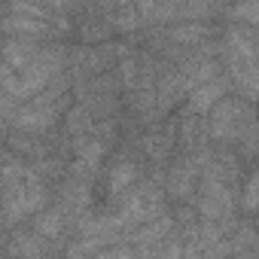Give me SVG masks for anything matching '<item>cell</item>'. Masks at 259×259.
Returning a JSON list of instances; mask_svg holds the SVG:
<instances>
[{"mask_svg":"<svg viewBox=\"0 0 259 259\" xmlns=\"http://www.w3.org/2000/svg\"><path fill=\"white\" fill-rule=\"evenodd\" d=\"M46 204V186L34 168L25 165H4L0 168V223L16 226L19 220L43 210Z\"/></svg>","mask_w":259,"mask_h":259,"instance_id":"obj_1","label":"cell"},{"mask_svg":"<svg viewBox=\"0 0 259 259\" xmlns=\"http://www.w3.org/2000/svg\"><path fill=\"white\" fill-rule=\"evenodd\" d=\"M61 64H64V52L58 46H40L37 55L22 67L0 64V89H4V95H10L13 101H28L55 73H61Z\"/></svg>","mask_w":259,"mask_h":259,"instance_id":"obj_2","label":"cell"},{"mask_svg":"<svg viewBox=\"0 0 259 259\" xmlns=\"http://www.w3.org/2000/svg\"><path fill=\"white\" fill-rule=\"evenodd\" d=\"M61 113H67V79L61 73H55L34 98L25 101V107L16 110L13 125L19 132L40 135V132H49Z\"/></svg>","mask_w":259,"mask_h":259,"instance_id":"obj_3","label":"cell"},{"mask_svg":"<svg viewBox=\"0 0 259 259\" xmlns=\"http://www.w3.org/2000/svg\"><path fill=\"white\" fill-rule=\"evenodd\" d=\"M210 119H207V135L220 144H238L241 132L253 122V113H250V104H241L235 98H220L210 110Z\"/></svg>","mask_w":259,"mask_h":259,"instance_id":"obj_4","label":"cell"},{"mask_svg":"<svg viewBox=\"0 0 259 259\" xmlns=\"http://www.w3.org/2000/svg\"><path fill=\"white\" fill-rule=\"evenodd\" d=\"M162 213V192L156 183H144L138 189H128L125 198H122V210H119V220L125 226V232H132L135 226L153 220Z\"/></svg>","mask_w":259,"mask_h":259,"instance_id":"obj_5","label":"cell"},{"mask_svg":"<svg viewBox=\"0 0 259 259\" xmlns=\"http://www.w3.org/2000/svg\"><path fill=\"white\" fill-rule=\"evenodd\" d=\"M198 210L207 223H220L229 226L232 223V210H235V198L229 192V186L220 177H204L201 183V198H198Z\"/></svg>","mask_w":259,"mask_h":259,"instance_id":"obj_6","label":"cell"},{"mask_svg":"<svg viewBox=\"0 0 259 259\" xmlns=\"http://www.w3.org/2000/svg\"><path fill=\"white\" fill-rule=\"evenodd\" d=\"M217 10H223V0H159L150 16L156 22H201Z\"/></svg>","mask_w":259,"mask_h":259,"instance_id":"obj_7","label":"cell"},{"mask_svg":"<svg viewBox=\"0 0 259 259\" xmlns=\"http://www.w3.org/2000/svg\"><path fill=\"white\" fill-rule=\"evenodd\" d=\"M186 79L180 70H165L156 82V113H168L174 110L183 98H186Z\"/></svg>","mask_w":259,"mask_h":259,"instance_id":"obj_8","label":"cell"},{"mask_svg":"<svg viewBox=\"0 0 259 259\" xmlns=\"http://www.w3.org/2000/svg\"><path fill=\"white\" fill-rule=\"evenodd\" d=\"M226 55L229 64H256V40L253 28H232L226 34Z\"/></svg>","mask_w":259,"mask_h":259,"instance_id":"obj_9","label":"cell"},{"mask_svg":"<svg viewBox=\"0 0 259 259\" xmlns=\"http://www.w3.org/2000/svg\"><path fill=\"white\" fill-rule=\"evenodd\" d=\"M195 180H198V165H195L192 156H183L171 168V174H168V192H171V198H177V201L189 198L192 189H195Z\"/></svg>","mask_w":259,"mask_h":259,"instance_id":"obj_10","label":"cell"},{"mask_svg":"<svg viewBox=\"0 0 259 259\" xmlns=\"http://www.w3.org/2000/svg\"><path fill=\"white\" fill-rule=\"evenodd\" d=\"M226 89H229V82H226L223 76H213V79H207V82L192 85V92H189V113L204 116V113L226 95Z\"/></svg>","mask_w":259,"mask_h":259,"instance_id":"obj_11","label":"cell"},{"mask_svg":"<svg viewBox=\"0 0 259 259\" xmlns=\"http://www.w3.org/2000/svg\"><path fill=\"white\" fill-rule=\"evenodd\" d=\"M4 31L10 37H28V40H37V37H52V28L46 19H31V16H16L10 13L4 19Z\"/></svg>","mask_w":259,"mask_h":259,"instance_id":"obj_12","label":"cell"},{"mask_svg":"<svg viewBox=\"0 0 259 259\" xmlns=\"http://www.w3.org/2000/svg\"><path fill=\"white\" fill-rule=\"evenodd\" d=\"M116 58V46L104 43L101 49H76L73 52V61L82 73H104Z\"/></svg>","mask_w":259,"mask_h":259,"instance_id":"obj_13","label":"cell"},{"mask_svg":"<svg viewBox=\"0 0 259 259\" xmlns=\"http://www.w3.org/2000/svg\"><path fill=\"white\" fill-rule=\"evenodd\" d=\"M135 180H138V165H135L132 159H119V162H113V168H110L107 192H110L113 198H119V195H125L128 189L135 186Z\"/></svg>","mask_w":259,"mask_h":259,"instance_id":"obj_14","label":"cell"},{"mask_svg":"<svg viewBox=\"0 0 259 259\" xmlns=\"http://www.w3.org/2000/svg\"><path fill=\"white\" fill-rule=\"evenodd\" d=\"M180 73H183L186 85L192 89V85H198V82H207V79L220 76V67H217V61H210V58H192V61H186V64L180 67Z\"/></svg>","mask_w":259,"mask_h":259,"instance_id":"obj_15","label":"cell"},{"mask_svg":"<svg viewBox=\"0 0 259 259\" xmlns=\"http://www.w3.org/2000/svg\"><path fill=\"white\" fill-rule=\"evenodd\" d=\"M64 223H67L64 207H52V210H43V213L37 217L34 232H37L40 238H58V235L64 232Z\"/></svg>","mask_w":259,"mask_h":259,"instance_id":"obj_16","label":"cell"},{"mask_svg":"<svg viewBox=\"0 0 259 259\" xmlns=\"http://www.w3.org/2000/svg\"><path fill=\"white\" fill-rule=\"evenodd\" d=\"M92 128H95V119H92V113H89V107H85V104H76V107H70V110H67V132H70L73 138L89 135Z\"/></svg>","mask_w":259,"mask_h":259,"instance_id":"obj_17","label":"cell"},{"mask_svg":"<svg viewBox=\"0 0 259 259\" xmlns=\"http://www.w3.org/2000/svg\"><path fill=\"white\" fill-rule=\"evenodd\" d=\"M229 67H232L235 85L244 92L247 101H253L256 98V64H229Z\"/></svg>","mask_w":259,"mask_h":259,"instance_id":"obj_18","label":"cell"},{"mask_svg":"<svg viewBox=\"0 0 259 259\" xmlns=\"http://www.w3.org/2000/svg\"><path fill=\"white\" fill-rule=\"evenodd\" d=\"M204 37H207V28L198 25V22H183V25L171 28V40L174 43H183V46H192V43H198Z\"/></svg>","mask_w":259,"mask_h":259,"instance_id":"obj_19","label":"cell"},{"mask_svg":"<svg viewBox=\"0 0 259 259\" xmlns=\"http://www.w3.org/2000/svg\"><path fill=\"white\" fill-rule=\"evenodd\" d=\"M10 253H25V256H37L43 253V244H40V235H19L13 244H10Z\"/></svg>","mask_w":259,"mask_h":259,"instance_id":"obj_20","label":"cell"},{"mask_svg":"<svg viewBox=\"0 0 259 259\" xmlns=\"http://www.w3.org/2000/svg\"><path fill=\"white\" fill-rule=\"evenodd\" d=\"M232 19H235V22H244L247 28H253L256 19H259L256 0H241V4H235V7H232Z\"/></svg>","mask_w":259,"mask_h":259,"instance_id":"obj_21","label":"cell"},{"mask_svg":"<svg viewBox=\"0 0 259 259\" xmlns=\"http://www.w3.org/2000/svg\"><path fill=\"white\" fill-rule=\"evenodd\" d=\"M10 13H16V16H31V19H46V22H49V13L37 4V0H10Z\"/></svg>","mask_w":259,"mask_h":259,"instance_id":"obj_22","label":"cell"},{"mask_svg":"<svg viewBox=\"0 0 259 259\" xmlns=\"http://www.w3.org/2000/svg\"><path fill=\"white\" fill-rule=\"evenodd\" d=\"M180 128H183V144H186V147H198V144H201V138H198V135H201V132H198V116H195V113L186 110Z\"/></svg>","mask_w":259,"mask_h":259,"instance_id":"obj_23","label":"cell"},{"mask_svg":"<svg viewBox=\"0 0 259 259\" xmlns=\"http://www.w3.org/2000/svg\"><path fill=\"white\" fill-rule=\"evenodd\" d=\"M147 150H150V156H153L156 162H162V159L168 156V150H171V138L150 135V138H147Z\"/></svg>","mask_w":259,"mask_h":259,"instance_id":"obj_24","label":"cell"},{"mask_svg":"<svg viewBox=\"0 0 259 259\" xmlns=\"http://www.w3.org/2000/svg\"><path fill=\"white\" fill-rule=\"evenodd\" d=\"M110 31H113V28H110L107 22H92V25L85 22V25H82V37H85V40H107Z\"/></svg>","mask_w":259,"mask_h":259,"instance_id":"obj_25","label":"cell"},{"mask_svg":"<svg viewBox=\"0 0 259 259\" xmlns=\"http://www.w3.org/2000/svg\"><path fill=\"white\" fill-rule=\"evenodd\" d=\"M256 192H259V177L250 174V180L244 186V210L247 213H256Z\"/></svg>","mask_w":259,"mask_h":259,"instance_id":"obj_26","label":"cell"},{"mask_svg":"<svg viewBox=\"0 0 259 259\" xmlns=\"http://www.w3.org/2000/svg\"><path fill=\"white\" fill-rule=\"evenodd\" d=\"M37 4L49 13V16H55V13H67V7H70V0H37Z\"/></svg>","mask_w":259,"mask_h":259,"instance_id":"obj_27","label":"cell"},{"mask_svg":"<svg viewBox=\"0 0 259 259\" xmlns=\"http://www.w3.org/2000/svg\"><path fill=\"white\" fill-rule=\"evenodd\" d=\"M156 10V0H138V13L141 16H150Z\"/></svg>","mask_w":259,"mask_h":259,"instance_id":"obj_28","label":"cell"},{"mask_svg":"<svg viewBox=\"0 0 259 259\" xmlns=\"http://www.w3.org/2000/svg\"><path fill=\"white\" fill-rule=\"evenodd\" d=\"M98 4H101V7H104V10H107V13H110V10H113V7H116V4H122V0H98Z\"/></svg>","mask_w":259,"mask_h":259,"instance_id":"obj_29","label":"cell"}]
</instances>
